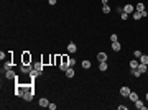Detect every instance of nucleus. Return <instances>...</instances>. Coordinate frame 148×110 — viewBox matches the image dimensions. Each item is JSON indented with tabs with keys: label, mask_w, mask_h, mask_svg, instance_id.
<instances>
[{
	"label": "nucleus",
	"mask_w": 148,
	"mask_h": 110,
	"mask_svg": "<svg viewBox=\"0 0 148 110\" xmlns=\"http://www.w3.org/2000/svg\"><path fill=\"white\" fill-rule=\"evenodd\" d=\"M28 87H30V85H22V84H20V85H17L15 94H17L18 97H23V95H25V92L28 90Z\"/></svg>",
	"instance_id": "obj_1"
},
{
	"label": "nucleus",
	"mask_w": 148,
	"mask_h": 110,
	"mask_svg": "<svg viewBox=\"0 0 148 110\" xmlns=\"http://www.w3.org/2000/svg\"><path fill=\"white\" fill-rule=\"evenodd\" d=\"M33 95H35V92H33V89H31V85H30V87H28V90L25 92V95H23V99L30 102V100L33 99Z\"/></svg>",
	"instance_id": "obj_2"
},
{
	"label": "nucleus",
	"mask_w": 148,
	"mask_h": 110,
	"mask_svg": "<svg viewBox=\"0 0 148 110\" xmlns=\"http://www.w3.org/2000/svg\"><path fill=\"white\" fill-rule=\"evenodd\" d=\"M130 92H132V90H130L128 87H122V89H120V94H122V97H128V95H130Z\"/></svg>",
	"instance_id": "obj_3"
},
{
	"label": "nucleus",
	"mask_w": 148,
	"mask_h": 110,
	"mask_svg": "<svg viewBox=\"0 0 148 110\" xmlns=\"http://www.w3.org/2000/svg\"><path fill=\"white\" fill-rule=\"evenodd\" d=\"M123 12H125V13H133V12H135V7H133V5H125V7H123Z\"/></svg>",
	"instance_id": "obj_4"
},
{
	"label": "nucleus",
	"mask_w": 148,
	"mask_h": 110,
	"mask_svg": "<svg viewBox=\"0 0 148 110\" xmlns=\"http://www.w3.org/2000/svg\"><path fill=\"white\" fill-rule=\"evenodd\" d=\"M138 71H140V74H145V72H148V69H147V64H138V68H137Z\"/></svg>",
	"instance_id": "obj_5"
},
{
	"label": "nucleus",
	"mask_w": 148,
	"mask_h": 110,
	"mask_svg": "<svg viewBox=\"0 0 148 110\" xmlns=\"http://www.w3.org/2000/svg\"><path fill=\"white\" fill-rule=\"evenodd\" d=\"M68 51H69V53H76V51H77L76 43H69V44H68Z\"/></svg>",
	"instance_id": "obj_6"
},
{
	"label": "nucleus",
	"mask_w": 148,
	"mask_h": 110,
	"mask_svg": "<svg viewBox=\"0 0 148 110\" xmlns=\"http://www.w3.org/2000/svg\"><path fill=\"white\" fill-rule=\"evenodd\" d=\"M135 107H137V109H140V110H145V109H147V105H145L142 100H137V102H135Z\"/></svg>",
	"instance_id": "obj_7"
},
{
	"label": "nucleus",
	"mask_w": 148,
	"mask_h": 110,
	"mask_svg": "<svg viewBox=\"0 0 148 110\" xmlns=\"http://www.w3.org/2000/svg\"><path fill=\"white\" fill-rule=\"evenodd\" d=\"M112 49H113V51H120V49H122L120 43H118V41H113V43H112Z\"/></svg>",
	"instance_id": "obj_8"
},
{
	"label": "nucleus",
	"mask_w": 148,
	"mask_h": 110,
	"mask_svg": "<svg viewBox=\"0 0 148 110\" xmlns=\"http://www.w3.org/2000/svg\"><path fill=\"white\" fill-rule=\"evenodd\" d=\"M28 63H31V56L28 53H25L23 54V64H28Z\"/></svg>",
	"instance_id": "obj_9"
},
{
	"label": "nucleus",
	"mask_w": 148,
	"mask_h": 110,
	"mask_svg": "<svg viewBox=\"0 0 148 110\" xmlns=\"http://www.w3.org/2000/svg\"><path fill=\"white\" fill-rule=\"evenodd\" d=\"M107 68H109L107 61H100V64H99V69H100V71H107Z\"/></svg>",
	"instance_id": "obj_10"
},
{
	"label": "nucleus",
	"mask_w": 148,
	"mask_h": 110,
	"mask_svg": "<svg viewBox=\"0 0 148 110\" xmlns=\"http://www.w3.org/2000/svg\"><path fill=\"white\" fill-rule=\"evenodd\" d=\"M128 99H130L132 102H137V100H138V94H137V92H130Z\"/></svg>",
	"instance_id": "obj_11"
},
{
	"label": "nucleus",
	"mask_w": 148,
	"mask_h": 110,
	"mask_svg": "<svg viewBox=\"0 0 148 110\" xmlns=\"http://www.w3.org/2000/svg\"><path fill=\"white\" fill-rule=\"evenodd\" d=\"M66 77H68V79L74 77V69L73 68H68V69H66Z\"/></svg>",
	"instance_id": "obj_12"
},
{
	"label": "nucleus",
	"mask_w": 148,
	"mask_h": 110,
	"mask_svg": "<svg viewBox=\"0 0 148 110\" xmlns=\"http://www.w3.org/2000/svg\"><path fill=\"white\" fill-rule=\"evenodd\" d=\"M5 77H7V79H15V77H17V74H15L13 71H12V69H10V71H7Z\"/></svg>",
	"instance_id": "obj_13"
},
{
	"label": "nucleus",
	"mask_w": 148,
	"mask_h": 110,
	"mask_svg": "<svg viewBox=\"0 0 148 110\" xmlns=\"http://www.w3.org/2000/svg\"><path fill=\"white\" fill-rule=\"evenodd\" d=\"M97 59L99 61H107V53H99L97 54Z\"/></svg>",
	"instance_id": "obj_14"
},
{
	"label": "nucleus",
	"mask_w": 148,
	"mask_h": 110,
	"mask_svg": "<svg viewBox=\"0 0 148 110\" xmlns=\"http://www.w3.org/2000/svg\"><path fill=\"white\" fill-rule=\"evenodd\" d=\"M48 105H49L48 99H44V97H43V99H39V107H48Z\"/></svg>",
	"instance_id": "obj_15"
},
{
	"label": "nucleus",
	"mask_w": 148,
	"mask_h": 110,
	"mask_svg": "<svg viewBox=\"0 0 148 110\" xmlns=\"http://www.w3.org/2000/svg\"><path fill=\"white\" fill-rule=\"evenodd\" d=\"M140 63L142 64H148V54H142L140 56Z\"/></svg>",
	"instance_id": "obj_16"
},
{
	"label": "nucleus",
	"mask_w": 148,
	"mask_h": 110,
	"mask_svg": "<svg viewBox=\"0 0 148 110\" xmlns=\"http://www.w3.org/2000/svg\"><path fill=\"white\" fill-rule=\"evenodd\" d=\"M138 64H140V63H138L137 59H133V61H130V69H137V68H138Z\"/></svg>",
	"instance_id": "obj_17"
},
{
	"label": "nucleus",
	"mask_w": 148,
	"mask_h": 110,
	"mask_svg": "<svg viewBox=\"0 0 148 110\" xmlns=\"http://www.w3.org/2000/svg\"><path fill=\"white\" fill-rule=\"evenodd\" d=\"M39 71H36V69H33V71H30V76H31V77H33V79H35V77H38V76H39Z\"/></svg>",
	"instance_id": "obj_18"
},
{
	"label": "nucleus",
	"mask_w": 148,
	"mask_h": 110,
	"mask_svg": "<svg viewBox=\"0 0 148 110\" xmlns=\"http://www.w3.org/2000/svg\"><path fill=\"white\" fill-rule=\"evenodd\" d=\"M82 68H84V69H89V68H91V61H87V59L82 61Z\"/></svg>",
	"instance_id": "obj_19"
},
{
	"label": "nucleus",
	"mask_w": 148,
	"mask_h": 110,
	"mask_svg": "<svg viewBox=\"0 0 148 110\" xmlns=\"http://www.w3.org/2000/svg\"><path fill=\"white\" fill-rule=\"evenodd\" d=\"M33 68H35L36 71H39V72H43V64H41V63H38V64H35Z\"/></svg>",
	"instance_id": "obj_20"
},
{
	"label": "nucleus",
	"mask_w": 148,
	"mask_h": 110,
	"mask_svg": "<svg viewBox=\"0 0 148 110\" xmlns=\"http://www.w3.org/2000/svg\"><path fill=\"white\" fill-rule=\"evenodd\" d=\"M143 10H145V5L143 3H138L137 5V12H143Z\"/></svg>",
	"instance_id": "obj_21"
},
{
	"label": "nucleus",
	"mask_w": 148,
	"mask_h": 110,
	"mask_svg": "<svg viewBox=\"0 0 148 110\" xmlns=\"http://www.w3.org/2000/svg\"><path fill=\"white\" fill-rule=\"evenodd\" d=\"M132 74H133L135 77H140V76H142V74H140V71H138V69H132Z\"/></svg>",
	"instance_id": "obj_22"
},
{
	"label": "nucleus",
	"mask_w": 148,
	"mask_h": 110,
	"mask_svg": "<svg viewBox=\"0 0 148 110\" xmlns=\"http://www.w3.org/2000/svg\"><path fill=\"white\" fill-rule=\"evenodd\" d=\"M133 18H135V20H140V18H142V13H140V12H135V13H133Z\"/></svg>",
	"instance_id": "obj_23"
},
{
	"label": "nucleus",
	"mask_w": 148,
	"mask_h": 110,
	"mask_svg": "<svg viewBox=\"0 0 148 110\" xmlns=\"http://www.w3.org/2000/svg\"><path fill=\"white\" fill-rule=\"evenodd\" d=\"M102 10H104V13H110V7H109V5H104Z\"/></svg>",
	"instance_id": "obj_24"
},
{
	"label": "nucleus",
	"mask_w": 148,
	"mask_h": 110,
	"mask_svg": "<svg viewBox=\"0 0 148 110\" xmlns=\"http://www.w3.org/2000/svg\"><path fill=\"white\" fill-rule=\"evenodd\" d=\"M74 64H76V59H69V63H68V66H69V68H73Z\"/></svg>",
	"instance_id": "obj_25"
},
{
	"label": "nucleus",
	"mask_w": 148,
	"mask_h": 110,
	"mask_svg": "<svg viewBox=\"0 0 148 110\" xmlns=\"http://www.w3.org/2000/svg\"><path fill=\"white\" fill-rule=\"evenodd\" d=\"M3 68H5V71H10V69H12V64H10V63H7Z\"/></svg>",
	"instance_id": "obj_26"
},
{
	"label": "nucleus",
	"mask_w": 148,
	"mask_h": 110,
	"mask_svg": "<svg viewBox=\"0 0 148 110\" xmlns=\"http://www.w3.org/2000/svg\"><path fill=\"white\" fill-rule=\"evenodd\" d=\"M133 54H135V58H140V56H142V54H143V53H142V51H135V53H133Z\"/></svg>",
	"instance_id": "obj_27"
},
{
	"label": "nucleus",
	"mask_w": 148,
	"mask_h": 110,
	"mask_svg": "<svg viewBox=\"0 0 148 110\" xmlns=\"http://www.w3.org/2000/svg\"><path fill=\"white\" fill-rule=\"evenodd\" d=\"M117 39H118V38H117V35H112V36H110V41H112V43H113V41H117Z\"/></svg>",
	"instance_id": "obj_28"
},
{
	"label": "nucleus",
	"mask_w": 148,
	"mask_h": 110,
	"mask_svg": "<svg viewBox=\"0 0 148 110\" xmlns=\"http://www.w3.org/2000/svg\"><path fill=\"white\" fill-rule=\"evenodd\" d=\"M48 107H49V109H51V110H56V104H49Z\"/></svg>",
	"instance_id": "obj_29"
},
{
	"label": "nucleus",
	"mask_w": 148,
	"mask_h": 110,
	"mask_svg": "<svg viewBox=\"0 0 148 110\" xmlns=\"http://www.w3.org/2000/svg\"><path fill=\"white\" fill-rule=\"evenodd\" d=\"M140 13H142V17H148V12H147V10H143V12H140Z\"/></svg>",
	"instance_id": "obj_30"
},
{
	"label": "nucleus",
	"mask_w": 148,
	"mask_h": 110,
	"mask_svg": "<svg viewBox=\"0 0 148 110\" xmlns=\"http://www.w3.org/2000/svg\"><path fill=\"white\" fill-rule=\"evenodd\" d=\"M118 110H127V105H118Z\"/></svg>",
	"instance_id": "obj_31"
},
{
	"label": "nucleus",
	"mask_w": 148,
	"mask_h": 110,
	"mask_svg": "<svg viewBox=\"0 0 148 110\" xmlns=\"http://www.w3.org/2000/svg\"><path fill=\"white\" fill-rule=\"evenodd\" d=\"M49 2V5H56V0H48Z\"/></svg>",
	"instance_id": "obj_32"
},
{
	"label": "nucleus",
	"mask_w": 148,
	"mask_h": 110,
	"mask_svg": "<svg viewBox=\"0 0 148 110\" xmlns=\"http://www.w3.org/2000/svg\"><path fill=\"white\" fill-rule=\"evenodd\" d=\"M109 3V0H102V5H107Z\"/></svg>",
	"instance_id": "obj_33"
},
{
	"label": "nucleus",
	"mask_w": 148,
	"mask_h": 110,
	"mask_svg": "<svg viewBox=\"0 0 148 110\" xmlns=\"http://www.w3.org/2000/svg\"><path fill=\"white\" fill-rule=\"evenodd\" d=\"M147 102H148V92H147Z\"/></svg>",
	"instance_id": "obj_34"
},
{
	"label": "nucleus",
	"mask_w": 148,
	"mask_h": 110,
	"mask_svg": "<svg viewBox=\"0 0 148 110\" xmlns=\"http://www.w3.org/2000/svg\"><path fill=\"white\" fill-rule=\"evenodd\" d=\"M147 69H148V64H147Z\"/></svg>",
	"instance_id": "obj_35"
}]
</instances>
